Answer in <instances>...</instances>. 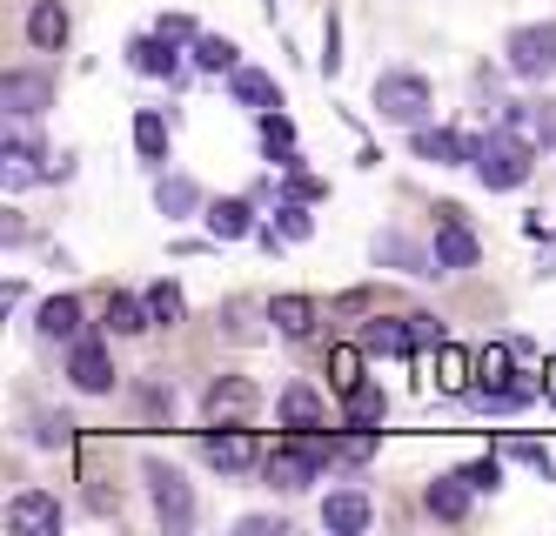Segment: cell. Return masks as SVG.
Returning <instances> with one entry per match:
<instances>
[{
	"instance_id": "cell-1",
	"label": "cell",
	"mask_w": 556,
	"mask_h": 536,
	"mask_svg": "<svg viewBox=\"0 0 556 536\" xmlns=\"http://www.w3.org/2000/svg\"><path fill=\"white\" fill-rule=\"evenodd\" d=\"M476 182L483 188H523L530 182V169H536V148L516 135V128H490L483 141H476Z\"/></svg>"
},
{
	"instance_id": "cell-2",
	"label": "cell",
	"mask_w": 556,
	"mask_h": 536,
	"mask_svg": "<svg viewBox=\"0 0 556 536\" xmlns=\"http://www.w3.org/2000/svg\"><path fill=\"white\" fill-rule=\"evenodd\" d=\"M503 54H509V74H516V80H549V74H556V21L516 27V34L503 40Z\"/></svg>"
},
{
	"instance_id": "cell-3",
	"label": "cell",
	"mask_w": 556,
	"mask_h": 536,
	"mask_svg": "<svg viewBox=\"0 0 556 536\" xmlns=\"http://www.w3.org/2000/svg\"><path fill=\"white\" fill-rule=\"evenodd\" d=\"M376 108H382V121L422 128V114H429V80H422V74H409V67L376 74Z\"/></svg>"
},
{
	"instance_id": "cell-4",
	"label": "cell",
	"mask_w": 556,
	"mask_h": 536,
	"mask_svg": "<svg viewBox=\"0 0 556 536\" xmlns=\"http://www.w3.org/2000/svg\"><path fill=\"white\" fill-rule=\"evenodd\" d=\"M435 275H456V269H476V255H483V241L469 235V222H463V209L456 201H443L435 209Z\"/></svg>"
},
{
	"instance_id": "cell-5",
	"label": "cell",
	"mask_w": 556,
	"mask_h": 536,
	"mask_svg": "<svg viewBox=\"0 0 556 536\" xmlns=\"http://www.w3.org/2000/svg\"><path fill=\"white\" fill-rule=\"evenodd\" d=\"M148 497H154V516H162L175 536L194 529V489L181 470H162V463H148Z\"/></svg>"
},
{
	"instance_id": "cell-6",
	"label": "cell",
	"mask_w": 556,
	"mask_h": 536,
	"mask_svg": "<svg viewBox=\"0 0 556 536\" xmlns=\"http://www.w3.org/2000/svg\"><path fill=\"white\" fill-rule=\"evenodd\" d=\"M202 457H208L215 470H228V476H242V470L262 463V442H255L242 423H215V429L202 436Z\"/></svg>"
},
{
	"instance_id": "cell-7",
	"label": "cell",
	"mask_w": 556,
	"mask_h": 536,
	"mask_svg": "<svg viewBox=\"0 0 556 536\" xmlns=\"http://www.w3.org/2000/svg\"><path fill=\"white\" fill-rule=\"evenodd\" d=\"M255 402H262V396H255L249 376H215L208 396H202V416H208V423H249Z\"/></svg>"
},
{
	"instance_id": "cell-8",
	"label": "cell",
	"mask_w": 556,
	"mask_h": 536,
	"mask_svg": "<svg viewBox=\"0 0 556 536\" xmlns=\"http://www.w3.org/2000/svg\"><path fill=\"white\" fill-rule=\"evenodd\" d=\"M67 376H74V389L81 396H108L114 389V362H108V349L101 342H74V356H67Z\"/></svg>"
},
{
	"instance_id": "cell-9",
	"label": "cell",
	"mask_w": 556,
	"mask_h": 536,
	"mask_svg": "<svg viewBox=\"0 0 556 536\" xmlns=\"http://www.w3.org/2000/svg\"><path fill=\"white\" fill-rule=\"evenodd\" d=\"M469 497H476V483L456 470V476H435V483L422 489V510H429L435 523H463V516H469Z\"/></svg>"
},
{
	"instance_id": "cell-10",
	"label": "cell",
	"mask_w": 556,
	"mask_h": 536,
	"mask_svg": "<svg viewBox=\"0 0 556 536\" xmlns=\"http://www.w3.org/2000/svg\"><path fill=\"white\" fill-rule=\"evenodd\" d=\"M503 128H516L536 154H543V148H556V101H516V108L503 114Z\"/></svg>"
},
{
	"instance_id": "cell-11",
	"label": "cell",
	"mask_w": 556,
	"mask_h": 536,
	"mask_svg": "<svg viewBox=\"0 0 556 536\" xmlns=\"http://www.w3.org/2000/svg\"><path fill=\"white\" fill-rule=\"evenodd\" d=\"M181 40H168V34H141L135 48H128V61H135V74H154V80H181Z\"/></svg>"
},
{
	"instance_id": "cell-12",
	"label": "cell",
	"mask_w": 556,
	"mask_h": 536,
	"mask_svg": "<svg viewBox=\"0 0 556 536\" xmlns=\"http://www.w3.org/2000/svg\"><path fill=\"white\" fill-rule=\"evenodd\" d=\"M8 523L14 529H34V536H54L61 529V503L48 497V489H21V497L8 503Z\"/></svg>"
},
{
	"instance_id": "cell-13",
	"label": "cell",
	"mask_w": 556,
	"mask_h": 536,
	"mask_svg": "<svg viewBox=\"0 0 556 536\" xmlns=\"http://www.w3.org/2000/svg\"><path fill=\"white\" fill-rule=\"evenodd\" d=\"M0 101H8V114L41 121V114H48V101H54V80H48V74H8V88H0Z\"/></svg>"
},
{
	"instance_id": "cell-14",
	"label": "cell",
	"mask_w": 556,
	"mask_h": 536,
	"mask_svg": "<svg viewBox=\"0 0 556 536\" xmlns=\"http://www.w3.org/2000/svg\"><path fill=\"white\" fill-rule=\"evenodd\" d=\"M208 235L215 241H242V235H255L262 222H255V201H242V195H228V201H208Z\"/></svg>"
},
{
	"instance_id": "cell-15",
	"label": "cell",
	"mask_w": 556,
	"mask_h": 536,
	"mask_svg": "<svg viewBox=\"0 0 556 536\" xmlns=\"http://www.w3.org/2000/svg\"><path fill=\"white\" fill-rule=\"evenodd\" d=\"M262 470H268V483H275V489H308L315 476H323V463H315V457H308L302 442H289V449H275V457H268Z\"/></svg>"
},
{
	"instance_id": "cell-16",
	"label": "cell",
	"mask_w": 556,
	"mask_h": 536,
	"mask_svg": "<svg viewBox=\"0 0 556 536\" xmlns=\"http://www.w3.org/2000/svg\"><path fill=\"white\" fill-rule=\"evenodd\" d=\"M369 516H376V510H369L363 489H336V497L323 503V523H329L336 536H363V529H369Z\"/></svg>"
},
{
	"instance_id": "cell-17",
	"label": "cell",
	"mask_w": 556,
	"mask_h": 536,
	"mask_svg": "<svg viewBox=\"0 0 556 536\" xmlns=\"http://www.w3.org/2000/svg\"><path fill=\"white\" fill-rule=\"evenodd\" d=\"M416 154L450 169V161H476V141L469 135H450V128H416Z\"/></svg>"
},
{
	"instance_id": "cell-18",
	"label": "cell",
	"mask_w": 556,
	"mask_h": 536,
	"mask_svg": "<svg viewBox=\"0 0 556 536\" xmlns=\"http://www.w3.org/2000/svg\"><path fill=\"white\" fill-rule=\"evenodd\" d=\"M101 322L114 328V336H141V328H154V315H148V296H122V288H114V296L101 302Z\"/></svg>"
},
{
	"instance_id": "cell-19",
	"label": "cell",
	"mask_w": 556,
	"mask_h": 536,
	"mask_svg": "<svg viewBox=\"0 0 556 536\" xmlns=\"http://www.w3.org/2000/svg\"><path fill=\"white\" fill-rule=\"evenodd\" d=\"M323 416H329V409H323V396H315L308 383H289L282 389V429H323Z\"/></svg>"
},
{
	"instance_id": "cell-20",
	"label": "cell",
	"mask_w": 556,
	"mask_h": 536,
	"mask_svg": "<svg viewBox=\"0 0 556 536\" xmlns=\"http://www.w3.org/2000/svg\"><path fill=\"white\" fill-rule=\"evenodd\" d=\"M228 95L242 101V108H255V114H268V108H282V95H275V80H268L262 67H235V74H228Z\"/></svg>"
},
{
	"instance_id": "cell-21",
	"label": "cell",
	"mask_w": 556,
	"mask_h": 536,
	"mask_svg": "<svg viewBox=\"0 0 556 536\" xmlns=\"http://www.w3.org/2000/svg\"><path fill=\"white\" fill-rule=\"evenodd\" d=\"M41 336L48 342H81V302H74V296L41 302Z\"/></svg>"
},
{
	"instance_id": "cell-22",
	"label": "cell",
	"mask_w": 556,
	"mask_h": 536,
	"mask_svg": "<svg viewBox=\"0 0 556 536\" xmlns=\"http://www.w3.org/2000/svg\"><path fill=\"white\" fill-rule=\"evenodd\" d=\"M154 209H162L168 222L175 215H194V209H202V188H194L188 175H162V182H154Z\"/></svg>"
},
{
	"instance_id": "cell-23",
	"label": "cell",
	"mask_w": 556,
	"mask_h": 536,
	"mask_svg": "<svg viewBox=\"0 0 556 536\" xmlns=\"http://www.w3.org/2000/svg\"><path fill=\"white\" fill-rule=\"evenodd\" d=\"M536 389H543V383H530V376H516V383H490V389H476V402H483L490 416H509V409H523V402H536Z\"/></svg>"
},
{
	"instance_id": "cell-24",
	"label": "cell",
	"mask_w": 556,
	"mask_h": 536,
	"mask_svg": "<svg viewBox=\"0 0 556 536\" xmlns=\"http://www.w3.org/2000/svg\"><path fill=\"white\" fill-rule=\"evenodd\" d=\"M27 40H34V48H61V40H67V14L54 8V0H34V8H27Z\"/></svg>"
},
{
	"instance_id": "cell-25",
	"label": "cell",
	"mask_w": 556,
	"mask_h": 536,
	"mask_svg": "<svg viewBox=\"0 0 556 536\" xmlns=\"http://www.w3.org/2000/svg\"><path fill=\"white\" fill-rule=\"evenodd\" d=\"M194 67H202V74H235V67H242V48L222 40V34H194Z\"/></svg>"
},
{
	"instance_id": "cell-26",
	"label": "cell",
	"mask_w": 556,
	"mask_h": 536,
	"mask_svg": "<svg viewBox=\"0 0 556 536\" xmlns=\"http://www.w3.org/2000/svg\"><path fill=\"white\" fill-rule=\"evenodd\" d=\"M363 342H369L376 356H409V349H416V328H409V315H403V322H382V315H376V322L363 328Z\"/></svg>"
},
{
	"instance_id": "cell-27",
	"label": "cell",
	"mask_w": 556,
	"mask_h": 536,
	"mask_svg": "<svg viewBox=\"0 0 556 536\" xmlns=\"http://www.w3.org/2000/svg\"><path fill=\"white\" fill-rule=\"evenodd\" d=\"M268 322L282 328V336H308V328H315V302L308 296H275L268 302Z\"/></svg>"
},
{
	"instance_id": "cell-28",
	"label": "cell",
	"mask_w": 556,
	"mask_h": 536,
	"mask_svg": "<svg viewBox=\"0 0 556 536\" xmlns=\"http://www.w3.org/2000/svg\"><path fill=\"white\" fill-rule=\"evenodd\" d=\"M342 409H349V429H376V423L389 416V402H382V389H369V383H355V389L342 396Z\"/></svg>"
},
{
	"instance_id": "cell-29",
	"label": "cell",
	"mask_w": 556,
	"mask_h": 536,
	"mask_svg": "<svg viewBox=\"0 0 556 536\" xmlns=\"http://www.w3.org/2000/svg\"><path fill=\"white\" fill-rule=\"evenodd\" d=\"M435 383H443V389H456V396H463V389L476 383V356H463L456 342H443V349H435Z\"/></svg>"
},
{
	"instance_id": "cell-30",
	"label": "cell",
	"mask_w": 556,
	"mask_h": 536,
	"mask_svg": "<svg viewBox=\"0 0 556 536\" xmlns=\"http://www.w3.org/2000/svg\"><path fill=\"white\" fill-rule=\"evenodd\" d=\"M135 148H141V161H162V154H168V121L154 114V108L135 114Z\"/></svg>"
},
{
	"instance_id": "cell-31",
	"label": "cell",
	"mask_w": 556,
	"mask_h": 536,
	"mask_svg": "<svg viewBox=\"0 0 556 536\" xmlns=\"http://www.w3.org/2000/svg\"><path fill=\"white\" fill-rule=\"evenodd\" d=\"M376 262H403L409 275H435V255H416L403 235H376Z\"/></svg>"
},
{
	"instance_id": "cell-32",
	"label": "cell",
	"mask_w": 556,
	"mask_h": 536,
	"mask_svg": "<svg viewBox=\"0 0 556 536\" xmlns=\"http://www.w3.org/2000/svg\"><path fill=\"white\" fill-rule=\"evenodd\" d=\"M148 315L162 322V328H175V322L188 315V302H181V288H175V282H154V288H148Z\"/></svg>"
},
{
	"instance_id": "cell-33",
	"label": "cell",
	"mask_w": 556,
	"mask_h": 536,
	"mask_svg": "<svg viewBox=\"0 0 556 536\" xmlns=\"http://www.w3.org/2000/svg\"><path fill=\"white\" fill-rule=\"evenodd\" d=\"M329 383H336L342 396H349L355 383H363V349H349V342H336V349H329Z\"/></svg>"
},
{
	"instance_id": "cell-34",
	"label": "cell",
	"mask_w": 556,
	"mask_h": 536,
	"mask_svg": "<svg viewBox=\"0 0 556 536\" xmlns=\"http://www.w3.org/2000/svg\"><path fill=\"white\" fill-rule=\"evenodd\" d=\"M275 228H282L289 241H308V235H315V222H308V201H295V195H289L282 209H275Z\"/></svg>"
},
{
	"instance_id": "cell-35",
	"label": "cell",
	"mask_w": 556,
	"mask_h": 536,
	"mask_svg": "<svg viewBox=\"0 0 556 536\" xmlns=\"http://www.w3.org/2000/svg\"><path fill=\"white\" fill-rule=\"evenodd\" d=\"M490 383H509V349L490 342L483 356H476V389H490Z\"/></svg>"
},
{
	"instance_id": "cell-36",
	"label": "cell",
	"mask_w": 556,
	"mask_h": 536,
	"mask_svg": "<svg viewBox=\"0 0 556 536\" xmlns=\"http://www.w3.org/2000/svg\"><path fill=\"white\" fill-rule=\"evenodd\" d=\"M262 141H268L275 154H289V148H295V128H289V114H275V108H268V114H262Z\"/></svg>"
},
{
	"instance_id": "cell-37",
	"label": "cell",
	"mask_w": 556,
	"mask_h": 536,
	"mask_svg": "<svg viewBox=\"0 0 556 536\" xmlns=\"http://www.w3.org/2000/svg\"><path fill=\"white\" fill-rule=\"evenodd\" d=\"M409 328H416V349H443V322L435 315H409Z\"/></svg>"
},
{
	"instance_id": "cell-38",
	"label": "cell",
	"mask_w": 556,
	"mask_h": 536,
	"mask_svg": "<svg viewBox=\"0 0 556 536\" xmlns=\"http://www.w3.org/2000/svg\"><path fill=\"white\" fill-rule=\"evenodd\" d=\"M289 195H295V201H323L329 188L315 182V175H302V169H289Z\"/></svg>"
},
{
	"instance_id": "cell-39",
	"label": "cell",
	"mask_w": 556,
	"mask_h": 536,
	"mask_svg": "<svg viewBox=\"0 0 556 536\" xmlns=\"http://www.w3.org/2000/svg\"><path fill=\"white\" fill-rule=\"evenodd\" d=\"M463 476H469L476 489H496V483H503V470H496V457H483V463H469Z\"/></svg>"
},
{
	"instance_id": "cell-40",
	"label": "cell",
	"mask_w": 556,
	"mask_h": 536,
	"mask_svg": "<svg viewBox=\"0 0 556 536\" xmlns=\"http://www.w3.org/2000/svg\"><path fill=\"white\" fill-rule=\"evenodd\" d=\"M509 457L530 463V470H549V449H543V442H509Z\"/></svg>"
},
{
	"instance_id": "cell-41",
	"label": "cell",
	"mask_w": 556,
	"mask_h": 536,
	"mask_svg": "<svg viewBox=\"0 0 556 536\" xmlns=\"http://www.w3.org/2000/svg\"><path fill=\"white\" fill-rule=\"evenodd\" d=\"M154 34H168V40H194V21H188V14H162V21H154Z\"/></svg>"
},
{
	"instance_id": "cell-42",
	"label": "cell",
	"mask_w": 556,
	"mask_h": 536,
	"mask_svg": "<svg viewBox=\"0 0 556 536\" xmlns=\"http://www.w3.org/2000/svg\"><path fill=\"white\" fill-rule=\"evenodd\" d=\"M268 529H282V516H242V536H268Z\"/></svg>"
},
{
	"instance_id": "cell-43",
	"label": "cell",
	"mask_w": 556,
	"mask_h": 536,
	"mask_svg": "<svg viewBox=\"0 0 556 536\" xmlns=\"http://www.w3.org/2000/svg\"><path fill=\"white\" fill-rule=\"evenodd\" d=\"M543 396H549V402H556V362H549V376H543Z\"/></svg>"
}]
</instances>
